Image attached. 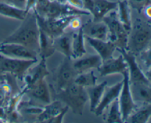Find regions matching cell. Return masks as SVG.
Returning <instances> with one entry per match:
<instances>
[{
  "label": "cell",
  "mask_w": 151,
  "mask_h": 123,
  "mask_svg": "<svg viewBox=\"0 0 151 123\" xmlns=\"http://www.w3.org/2000/svg\"><path fill=\"white\" fill-rule=\"evenodd\" d=\"M40 29L34 10H29L20 26L7 37L3 43H18L36 53L39 51Z\"/></svg>",
  "instance_id": "1"
},
{
  "label": "cell",
  "mask_w": 151,
  "mask_h": 123,
  "mask_svg": "<svg viewBox=\"0 0 151 123\" xmlns=\"http://www.w3.org/2000/svg\"><path fill=\"white\" fill-rule=\"evenodd\" d=\"M151 43V23L138 19L128 34L127 50L138 55Z\"/></svg>",
  "instance_id": "2"
},
{
  "label": "cell",
  "mask_w": 151,
  "mask_h": 123,
  "mask_svg": "<svg viewBox=\"0 0 151 123\" xmlns=\"http://www.w3.org/2000/svg\"><path fill=\"white\" fill-rule=\"evenodd\" d=\"M57 99L67 105L76 115H82L84 106L88 100L86 89L75 82L66 88L58 91Z\"/></svg>",
  "instance_id": "3"
},
{
  "label": "cell",
  "mask_w": 151,
  "mask_h": 123,
  "mask_svg": "<svg viewBox=\"0 0 151 123\" xmlns=\"http://www.w3.org/2000/svg\"><path fill=\"white\" fill-rule=\"evenodd\" d=\"M116 10L109 12L103 18V22H105L109 29L108 40L112 41L116 45V48L127 50L129 32L125 30L119 21Z\"/></svg>",
  "instance_id": "4"
},
{
  "label": "cell",
  "mask_w": 151,
  "mask_h": 123,
  "mask_svg": "<svg viewBox=\"0 0 151 123\" xmlns=\"http://www.w3.org/2000/svg\"><path fill=\"white\" fill-rule=\"evenodd\" d=\"M37 62L38 60L35 59H15L0 53V72L9 74L15 78L23 80L28 70Z\"/></svg>",
  "instance_id": "5"
},
{
  "label": "cell",
  "mask_w": 151,
  "mask_h": 123,
  "mask_svg": "<svg viewBox=\"0 0 151 123\" xmlns=\"http://www.w3.org/2000/svg\"><path fill=\"white\" fill-rule=\"evenodd\" d=\"M35 11V10H34ZM37 22L40 29L52 38H56L64 33L65 29L69 27V24L74 16H66L55 19H50L40 16L35 13Z\"/></svg>",
  "instance_id": "6"
},
{
  "label": "cell",
  "mask_w": 151,
  "mask_h": 123,
  "mask_svg": "<svg viewBox=\"0 0 151 123\" xmlns=\"http://www.w3.org/2000/svg\"><path fill=\"white\" fill-rule=\"evenodd\" d=\"M122 76H123V84H122V90L119 93L118 100H119L120 111L122 113V120H123V122H125L129 116L137 108V105L134 102L132 94H131L128 72L125 73Z\"/></svg>",
  "instance_id": "7"
},
{
  "label": "cell",
  "mask_w": 151,
  "mask_h": 123,
  "mask_svg": "<svg viewBox=\"0 0 151 123\" xmlns=\"http://www.w3.org/2000/svg\"><path fill=\"white\" fill-rule=\"evenodd\" d=\"M78 75L73 66V59L65 57L59 66L56 74V85L58 91L66 88L75 81Z\"/></svg>",
  "instance_id": "8"
},
{
  "label": "cell",
  "mask_w": 151,
  "mask_h": 123,
  "mask_svg": "<svg viewBox=\"0 0 151 123\" xmlns=\"http://www.w3.org/2000/svg\"><path fill=\"white\" fill-rule=\"evenodd\" d=\"M0 53L8 57L38 60V53L18 43H1Z\"/></svg>",
  "instance_id": "9"
},
{
  "label": "cell",
  "mask_w": 151,
  "mask_h": 123,
  "mask_svg": "<svg viewBox=\"0 0 151 123\" xmlns=\"http://www.w3.org/2000/svg\"><path fill=\"white\" fill-rule=\"evenodd\" d=\"M118 51L123 56L124 59L126 61L128 68V74H129L130 82H141L150 84V82L146 78L145 73L142 71L140 67L136 60V55L131 52L125 50V49L116 48Z\"/></svg>",
  "instance_id": "10"
},
{
  "label": "cell",
  "mask_w": 151,
  "mask_h": 123,
  "mask_svg": "<svg viewBox=\"0 0 151 123\" xmlns=\"http://www.w3.org/2000/svg\"><path fill=\"white\" fill-rule=\"evenodd\" d=\"M100 76L120 74L123 75L128 72V65L122 54L117 58H110L107 60L103 61L101 65L97 68Z\"/></svg>",
  "instance_id": "11"
},
{
  "label": "cell",
  "mask_w": 151,
  "mask_h": 123,
  "mask_svg": "<svg viewBox=\"0 0 151 123\" xmlns=\"http://www.w3.org/2000/svg\"><path fill=\"white\" fill-rule=\"evenodd\" d=\"M122 84H123V80L119 82L116 83L111 87L106 86L105 91L103 93L102 99L100 103L98 104L97 107L96 108L95 111H94V114L97 116H101L103 114L105 110L110 105V104L113 102L114 99L119 98V93L122 90Z\"/></svg>",
  "instance_id": "12"
},
{
  "label": "cell",
  "mask_w": 151,
  "mask_h": 123,
  "mask_svg": "<svg viewBox=\"0 0 151 123\" xmlns=\"http://www.w3.org/2000/svg\"><path fill=\"white\" fill-rule=\"evenodd\" d=\"M30 69V68H29ZM28 70L29 73H27L26 75L24 77V80L26 84L24 90H23V93L30 88L31 87L38 83V82L44 79L46 76L49 75V71L47 68V64H46V59L41 58L40 62L38 65L34 67L32 69Z\"/></svg>",
  "instance_id": "13"
},
{
  "label": "cell",
  "mask_w": 151,
  "mask_h": 123,
  "mask_svg": "<svg viewBox=\"0 0 151 123\" xmlns=\"http://www.w3.org/2000/svg\"><path fill=\"white\" fill-rule=\"evenodd\" d=\"M27 93L28 96L35 102H40L41 105H46L51 102V96L48 85L44 79L38 82L32 87L24 92Z\"/></svg>",
  "instance_id": "14"
},
{
  "label": "cell",
  "mask_w": 151,
  "mask_h": 123,
  "mask_svg": "<svg viewBox=\"0 0 151 123\" xmlns=\"http://www.w3.org/2000/svg\"><path fill=\"white\" fill-rule=\"evenodd\" d=\"M88 44L97 51V54L105 61L113 57V54L116 49V45L110 40H101L86 36Z\"/></svg>",
  "instance_id": "15"
},
{
  "label": "cell",
  "mask_w": 151,
  "mask_h": 123,
  "mask_svg": "<svg viewBox=\"0 0 151 123\" xmlns=\"http://www.w3.org/2000/svg\"><path fill=\"white\" fill-rule=\"evenodd\" d=\"M84 35L93 39L101 40H108L109 29L107 25L103 21L94 22L88 21L85 25H82Z\"/></svg>",
  "instance_id": "16"
},
{
  "label": "cell",
  "mask_w": 151,
  "mask_h": 123,
  "mask_svg": "<svg viewBox=\"0 0 151 123\" xmlns=\"http://www.w3.org/2000/svg\"><path fill=\"white\" fill-rule=\"evenodd\" d=\"M102 62L103 60L98 54L88 55L73 59V66L77 74H79L95 68L97 69L101 65Z\"/></svg>",
  "instance_id": "17"
},
{
  "label": "cell",
  "mask_w": 151,
  "mask_h": 123,
  "mask_svg": "<svg viewBox=\"0 0 151 123\" xmlns=\"http://www.w3.org/2000/svg\"><path fill=\"white\" fill-rule=\"evenodd\" d=\"M131 92L134 102H141L143 105L151 102V87L150 84L141 82H130Z\"/></svg>",
  "instance_id": "18"
},
{
  "label": "cell",
  "mask_w": 151,
  "mask_h": 123,
  "mask_svg": "<svg viewBox=\"0 0 151 123\" xmlns=\"http://www.w3.org/2000/svg\"><path fill=\"white\" fill-rule=\"evenodd\" d=\"M118 1L109 0H94L92 11L91 14L93 16V21L100 22L111 10H116Z\"/></svg>",
  "instance_id": "19"
},
{
  "label": "cell",
  "mask_w": 151,
  "mask_h": 123,
  "mask_svg": "<svg viewBox=\"0 0 151 123\" xmlns=\"http://www.w3.org/2000/svg\"><path fill=\"white\" fill-rule=\"evenodd\" d=\"M64 107L63 102L59 99H57L54 102H51L43 107L42 110L38 114L37 121L38 122L47 123L49 120L60 114L63 110Z\"/></svg>",
  "instance_id": "20"
},
{
  "label": "cell",
  "mask_w": 151,
  "mask_h": 123,
  "mask_svg": "<svg viewBox=\"0 0 151 123\" xmlns=\"http://www.w3.org/2000/svg\"><path fill=\"white\" fill-rule=\"evenodd\" d=\"M72 33H63L54 39V47L55 50L64 55L65 57L72 59Z\"/></svg>",
  "instance_id": "21"
},
{
  "label": "cell",
  "mask_w": 151,
  "mask_h": 123,
  "mask_svg": "<svg viewBox=\"0 0 151 123\" xmlns=\"http://www.w3.org/2000/svg\"><path fill=\"white\" fill-rule=\"evenodd\" d=\"M106 86H107V81H104L100 84H96L86 88L88 95V99L89 100L91 112L94 113L98 104L100 103Z\"/></svg>",
  "instance_id": "22"
},
{
  "label": "cell",
  "mask_w": 151,
  "mask_h": 123,
  "mask_svg": "<svg viewBox=\"0 0 151 123\" xmlns=\"http://www.w3.org/2000/svg\"><path fill=\"white\" fill-rule=\"evenodd\" d=\"M55 51V49L54 47V38L40 29L39 51H38V55L40 57L47 59L50 56H52Z\"/></svg>",
  "instance_id": "23"
},
{
  "label": "cell",
  "mask_w": 151,
  "mask_h": 123,
  "mask_svg": "<svg viewBox=\"0 0 151 123\" xmlns=\"http://www.w3.org/2000/svg\"><path fill=\"white\" fill-rule=\"evenodd\" d=\"M117 14L119 21L127 31L130 32L132 27L131 6L128 0H118Z\"/></svg>",
  "instance_id": "24"
},
{
  "label": "cell",
  "mask_w": 151,
  "mask_h": 123,
  "mask_svg": "<svg viewBox=\"0 0 151 123\" xmlns=\"http://www.w3.org/2000/svg\"><path fill=\"white\" fill-rule=\"evenodd\" d=\"M86 53L85 47V35L82 26L78 32L74 33L72 36V59L82 57Z\"/></svg>",
  "instance_id": "25"
},
{
  "label": "cell",
  "mask_w": 151,
  "mask_h": 123,
  "mask_svg": "<svg viewBox=\"0 0 151 123\" xmlns=\"http://www.w3.org/2000/svg\"><path fill=\"white\" fill-rule=\"evenodd\" d=\"M27 12L10 3L0 2V15L5 17L22 21L26 17Z\"/></svg>",
  "instance_id": "26"
},
{
  "label": "cell",
  "mask_w": 151,
  "mask_h": 123,
  "mask_svg": "<svg viewBox=\"0 0 151 123\" xmlns=\"http://www.w3.org/2000/svg\"><path fill=\"white\" fill-rule=\"evenodd\" d=\"M151 116V102L144 104L142 107L136 108L135 111L129 116L125 122L146 123Z\"/></svg>",
  "instance_id": "27"
},
{
  "label": "cell",
  "mask_w": 151,
  "mask_h": 123,
  "mask_svg": "<svg viewBox=\"0 0 151 123\" xmlns=\"http://www.w3.org/2000/svg\"><path fill=\"white\" fill-rule=\"evenodd\" d=\"M108 108H109V112L106 117V122L108 123H122V113L120 111L119 100L117 99H114L111 103L110 104Z\"/></svg>",
  "instance_id": "28"
},
{
  "label": "cell",
  "mask_w": 151,
  "mask_h": 123,
  "mask_svg": "<svg viewBox=\"0 0 151 123\" xmlns=\"http://www.w3.org/2000/svg\"><path fill=\"white\" fill-rule=\"evenodd\" d=\"M97 79H98V78L95 75L94 71L91 70V71L78 74L75 77L74 82L76 84H78V85H81L86 88V87H91V86L97 84Z\"/></svg>",
  "instance_id": "29"
},
{
  "label": "cell",
  "mask_w": 151,
  "mask_h": 123,
  "mask_svg": "<svg viewBox=\"0 0 151 123\" xmlns=\"http://www.w3.org/2000/svg\"><path fill=\"white\" fill-rule=\"evenodd\" d=\"M141 60L145 68H149L151 67V43L139 53Z\"/></svg>",
  "instance_id": "30"
},
{
  "label": "cell",
  "mask_w": 151,
  "mask_h": 123,
  "mask_svg": "<svg viewBox=\"0 0 151 123\" xmlns=\"http://www.w3.org/2000/svg\"><path fill=\"white\" fill-rule=\"evenodd\" d=\"M10 93V87L9 84L4 83L0 84V108H2L5 102L7 96Z\"/></svg>",
  "instance_id": "31"
},
{
  "label": "cell",
  "mask_w": 151,
  "mask_h": 123,
  "mask_svg": "<svg viewBox=\"0 0 151 123\" xmlns=\"http://www.w3.org/2000/svg\"><path fill=\"white\" fill-rule=\"evenodd\" d=\"M130 6L137 9L139 12H141L147 4V0H128Z\"/></svg>",
  "instance_id": "32"
},
{
  "label": "cell",
  "mask_w": 151,
  "mask_h": 123,
  "mask_svg": "<svg viewBox=\"0 0 151 123\" xmlns=\"http://www.w3.org/2000/svg\"><path fill=\"white\" fill-rule=\"evenodd\" d=\"M69 110V108L67 105H65L64 108H63V111L60 113L59 114H58L57 116H55V117H53L52 119L49 120L47 122V123H61L63 122V119L64 116L66 115V113L68 112V111Z\"/></svg>",
  "instance_id": "33"
},
{
  "label": "cell",
  "mask_w": 151,
  "mask_h": 123,
  "mask_svg": "<svg viewBox=\"0 0 151 123\" xmlns=\"http://www.w3.org/2000/svg\"><path fill=\"white\" fill-rule=\"evenodd\" d=\"M81 26H82V22L80 19V16H74L69 22V27L74 30H78Z\"/></svg>",
  "instance_id": "34"
},
{
  "label": "cell",
  "mask_w": 151,
  "mask_h": 123,
  "mask_svg": "<svg viewBox=\"0 0 151 123\" xmlns=\"http://www.w3.org/2000/svg\"><path fill=\"white\" fill-rule=\"evenodd\" d=\"M83 7V10H86L91 14L93 8V4H94V0H82Z\"/></svg>",
  "instance_id": "35"
},
{
  "label": "cell",
  "mask_w": 151,
  "mask_h": 123,
  "mask_svg": "<svg viewBox=\"0 0 151 123\" xmlns=\"http://www.w3.org/2000/svg\"><path fill=\"white\" fill-rule=\"evenodd\" d=\"M36 3L37 0H27L25 10L28 13L29 10H34L35 7V5H36Z\"/></svg>",
  "instance_id": "36"
},
{
  "label": "cell",
  "mask_w": 151,
  "mask_h": 123,
  "mask_svg": "<svg viewBox=\"0 0 151 123\" xmlns=\"http://www.w3.org/2000/svg\"><path fill=\"white\" fill-rule=\"evenodd\" d=\"M10 1H11V4H13V5L25 10L27 0H10Z\"/></svg>",
  "instance_id": "37"
},
{
  "label": "cell",
  "mask_w": 151,
  "mask_h": 123,
  "mask_svg": "<svg viewBox=\"0 0 151 123\" xmlns=\"http://www.w3.org/2000/svg\"><path fill=\"white\" fill-rule=\"evenodd\" d=\"M143 10H144L146 17H147L150 20H151V4H146L145 7L143 8Z\"/></svg>",
  "instance_id": "38"
},
{
  "label": "cell",
  "mask_w": 151,
  "mask_h": 123,
  "mask_svg": "<svg viewBox=\"0 0 151 123\" xmlns=\"http://www.w3.org/2000/svg\"><path fill=\"white\" fill-rule=\"evenodd\" d=\"M145 75L146 78L148 79V81L151 82V67L150 68H147V71H146L145 73Z\"/></svg>",
  "instance_id": "39"
},
{
  "label": "cell",
  "mask_w": 151,
  "mask_h": 123,
  "mask_svg": "<svg viewBox=\"0 0 151 123\" xmlns=\"http://www.w3.org/2000/svg\"><path fill=\"white\" fill-rule=\"evenodd\" d=\"M2 2H7V3H10V4H11L10 0H2Z\"/></svg>",
  "instance_id": "40"
},
{
  "label": "cell",
  "mask_w": 151,
  "mask_h": 123,
  "mask_svg": "<svg viewBox=\"0 0 151 123\" xmlns=\"http://www.w3.org/2000/svg\"><path fill=\"white\" fill-rule=\"evenodd\" d=\"M151 4V0H147V4Z\"/></svg>",
  "instance_id": "41"
},
{
  "label": "cell",
  "mask_w": 151,
  "mask_h": 123,
  "mask_svg": "<svg viewBox=\"0 0 151 123\" xmlns=\"http://www.w3.org/2000/svg\"><path fill=\"white\" fill-rule=\"evenodd\" d=\"M148 122H150V123H151V116H150V119H149V120H148Z\"/></svg>",
  "instance_id": "42"
},
{
  "label": "cell",
  "mask_w": 151,
  "mask_h": 123,
  "mask_svg": "<svg viewBox=\"0 0 151 123\" xmlns=\"http://www.w3.org/2000/svg\"><path fill=\"white\" fill-rule=\"evenodd\" d=\"M1 122V119L0 118V122Z\"/></svg>",
  "instance_id": "43"
},
{
  "label": "cell",
  "mask_w": 151,
  "mask_h": 123,
  "mask_svg": "<svg viewBox=\"0 0 151 123\" xmlns=\"http://www.w3.org/2000/svg\"><path fill=\"white\" fill-rule=\"evenodd\" d=\"M0 2H2V0H0Z\"/></svg>",
  "instance_id": "44"
},
{
  "label": "cell",
  "mask_w": 151,
  "mask_h": 123,
  "mask_svg": "<svg viewBox=\"0 0 151 123\" xmlns=\"http://www.w3.org/2000/svg\"><path fill=\"white\" fill-rule=\"evenodd\" d=\"M149 22H150V23H151V20H150V21H149Z\"/></svg>",
  "instance_id": "45"
},
{
  "label": "cell",
  "mask_w": 151,
  "mask_h": 123,
  "mask_svg": "<svg viewBox=\"0 0 151 123\" xmlns=\"http://www.w3.org/2000/svg\"><path fill=\"white\" fill-rule=\"evenodd\" d=\"M0 46H1V43H0Z\"/></svg>",
  "instance_id": "46"
}]
</instances>
